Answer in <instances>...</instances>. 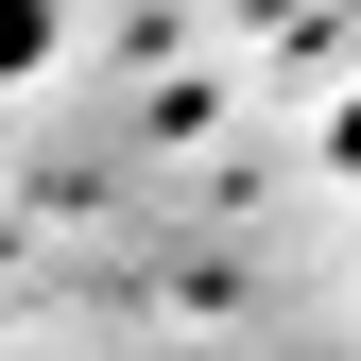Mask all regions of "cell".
<instances>
[{
    "mask_svg": "<svg viewBox=\"0 0 361 361\" xmlns=\"http://www.w3.org/2000/svg\"><path fill=\"white\" fill-rule=\"evenodd\" d=\"M52 18H69V0H0V86H18V69H52Z\"/></svg>",
    "mask_w": 361,
    "mask_h": 361,
    "instance_id": "obj_1",
    "label": "cell"
},
{
    "mask_svg": "<svg viewBox=\"0 0 361 361\" xmlns=\"http://www.w3.org/2000/svg\"><path fill=\"white\" fill-rule=\"evenodd\" d=\"M327 155H344V172H361V86H344V121H327Z\"/></svg>",
    "mask_w": 361,
    "mask_h": 361,
    "instance_id": "obj_2",
    "label": "cell"
}]
</instances>
